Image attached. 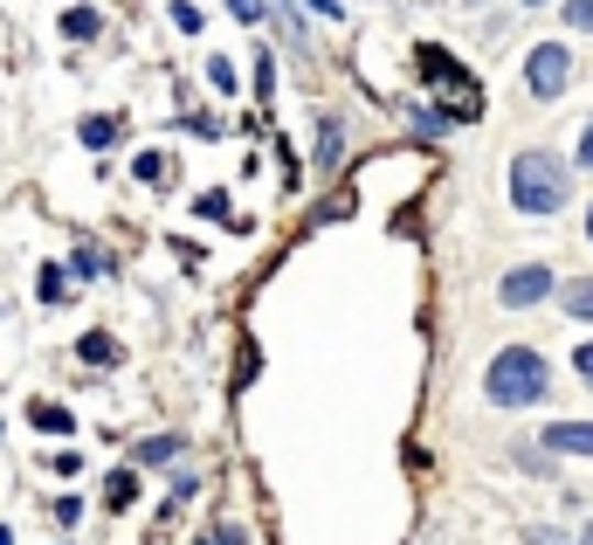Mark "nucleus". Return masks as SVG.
Masks as SVG:
<instances>
[{"label": "nucleus", "instance_id": "393cba45", "mask_svg": "<svg viewBox=\"0 0 593 545\" xmlns=\"http://www.w3.org/2000/svg\"><path fill=\"white\" fill-rule=\"evenodd\" d=\"M586 236H593V207H586Z\"/></svg>", "mask_w": 593, "mask_h": 545}, {"label": "nucleus", "instance_id": "0eeeda50", "mask_svg": "<svg viewBox=\"0 0 593 545\" xmlns=\"http://www.w3.org/2000/svg\"><path fill=\"white\" fill-rule=\"evenodd\" d=\"M559 304L573 310V318H593V276H573V283L559 291Z\"/></svg>", "mask_w": 593, "mask_h": 545}, {"label": "nucleus", "instance_id": "5701e85b", "mask_svg": "<svg viewBox=\"0 0 593 545\" xmlns=\"http://www.w3.org/2000/svg\"><path fill=\"white\" fill-rule=\"evenodd\" d=\"M311 8H318V14H345V8H339V0H311Z\"/></svg>", "mask_w": 593, "mask_h": 545}, {"label": "nucleus", "instance_id": "bb28decb", "mask_svg": "<svg viewBox=\"0 0 593 545\" xmlns=\"http://www.w3.org/2000/svg\"><path fill=\"white\" fill-rule=\"evenodd\" d=\"M0 545H14V538H8V532H0Z\"/></svg>", "mask_w": 593, "mask_h": 545}, {"label": "nucleus", "instance_id": "4468645a", "mask_svg": "<svg viewBox=\"0 0 593 545\" xmlns=\"http://www.w3.org/2000/svg\"><path fill=\"white\" fill-rule=\"evenodd\" d=\"M111 139H118V124H111V118H84V145H97V152H105Z\"/></svg>", "mask_w": 593, "mask_h": 545}, {"label": "nucleus", "instance_id": "6ab92c4d", "mask_svg": "<svg viewBox=\"0 0 593 545\" xmlns=\"http://www.w3.org/2000/svg\"><path fill=\"white\" fill-rule=\"evenodd\" d=\"M208 84H215V90H235V69H228V63L215 56V63H208Z\"/></svg>", "mask_w": 593, "mask_h": 545}, {"label": "nucleus", "instance_id": "4be33fe9", "mask_svg": "<svg viewBox=\"0 0 593 545\" xmlns=\"http://www.w3.org/2000/svg\"><path fill=\"white\" fill-rule=\"evenodd\" d=\"M573 166H593V124H586V139H580V152H573Z\"/></svg>", "mask_w": 593, "mask_h": 545}, {"label": "nucleus", "instance_id": "dca6fc26", "mask_svg": "<svg viewBox=\"0 0 593 545\" xmlns=\"http://www.w3.org/2000/svg\"><path fill=\"white\" fill-rule=\"evenodd\" d=\"M525 545H573V538L552 532V525H531V532H525Z\"/></svg>", "mask_w": 593, "mask_h": 545}, {"label": "nucleus", "instance_id": "20e7f679", "mask_svg": "<svg viewBox=\"0 0 593 545\" xmlns=\"http://www.w3.org/2000/svg\"><path fill=\"white\" fill-rule=\"evenodd\" d=\"M525 84H531L538 97H559L565 84H573V56H565L559 42H538L531 56H525Z\"/></svg>", "mask_w": 593, "mask_h": 545}, {"label": "nucleus", "instance_id": "b1692460", "mask_svg": "<svg viewBox=\"0 0 593 545\" xmlns=\"http://www.w3.org/2000/svg\"><path fill=\"white\" fill-rule=\"evenodd\" d=\"M518 8H546V0H518Z\"/></svg>", "mask_w": 593, "mask_h": 545}, {"label": "nucleus", "instance_id": "6e6552de", "mask_svg": "<svg viewBox=\"0 0 593 545\" xmlns=\"http://www.w3.org/2000/svg\"><path fill=\"white\" fill-rule=\"evenodd\" d=\"M76 352H84L90 367H118V339H105V331H90V339L76 346Z\"/></svg>", "mask_w": 593, "mask_h": 545}, {"label": "nucleus", "instance_id": "ddd939ff", "mask_svg": "<svg viewBox=\"0 0 593 545\" xmlns=\"http://www.w3.org/2000/svg\"><path fill=\"white\" fill-rule=\"evenodd\" d=\"M565 29H580V35H593V0H565Z\"/></svg>", "mask_w": 593, "mask_h": 545}, {"label": "nucleus", "instance_id": "a211bd4d", "mask_svg": "<svg viewBox=\"0 0 593 545\" xmlns=\"http://www.w3.org/2000/svg\"><path fill=\"white\" fill-rule=\"evenodd\" d=\"M139 179H152V187L166 179V160H160V152H145V160H139Z\"/></svg>", "mask_w": 593, "mask_h": 545}, {"label": "nucleus", "instance_id": "412c9836", "mask_svg": "<svg viewBox=\"0 0 593 545\" xmlns=\"http://www.w3.org/2000/svg\"><path fill=\"white\" fill-rule=\"evenodd\" d=\"M573 373H586V380H593V339H586V346L573 352Z\"/></svg>", "mask_w": 593, "mask_h": 545}, {"label": "nucleus", "instance_id": "1a4fd4ad", "mask_svg": "<svg viewBox=\"0 0 593 545\" xmlns=\"http://www.w3.org/2000/svg\"><path fill=\"white\" fill-rule=\"evenodd\" d=\"M105 498H111V511H132V504H139V477H132V470H118Z\"/></svg>", "mask_w": 593, "mask_h": 545}, {"label": "nucleus", "instance_id": "f257e3e1", "mask_svg": "<svg viewBox=\"0 0 593 545\" xmlns=\"http://www.w3.org/2000/svg\"><path fill=\"white\" fill-rule=\"evenodd\" d=\"M565 194H573V173L559 152H518L510 160V207L518 215H559Z\"/></svg>", "mask_w": 593, "mask_h": 545}, {"label": "nucleus", "instance_id": "aec40b11", "mask_svg": "<svg viewBox=\"0 0 593 545\" xmlns=\"http://www.w3.org/2000/svg\"><path fill=\"white\" fill-rule=\"evenodd\" d=\"M228 14L235 21H263V0H228Z\"/></svg>", "mask_w": 593, "mask_h": 545}, {"label": "nucleus", "instance_id": "f3484780", "mask_svg": "<svg viewBox=\"0 0 593 545\" xmlns=\"http://www.w3.org/2000/svg\"><path fill=\"white\" fill-rule=\"evenodd\" d=\"M63 291H69L63 270H42V297H48V304H63Z\"/></svg>", "mask_w": 593, "mask_h": 545}, {"label": "nucleus", "instance_id": "9d476101", "mask_svg": "<svg viewBox=\"0 0 593 545\" xmlns=\"http://www.w3.org/2000/svg\"><path fill=\"white\" fill-rule=\"evenodd\" d=\"M63 35H69V42H90V35H97V14H90V8H69V14H63Z\"/></svg>", "mask_w": 593, "mask_h": 545}, {"label": "nucleus", "instance_id": "f8f14e48", "mask_svg": "<svg viewBox=\"0 0 593 545\" xmlns=\"http://www.w3.org/2000/svg\"><path fill=\"white\" fill-rule=\"evenodd\" d=\"M173 456H179L173 435H152V443H139V462H173Z\"/></svg>", "mask_w": 593, "mask_h": 545}, {"label": "nucleus", "instance_id": "423d86ee", "mask_svg": "<svg viewBox=\"0 0 593 545\" xmlns=\"http://www.w3.org/2000/svg\"><path fill=\"white\" fill-rule=\"evenodd\" d=\"M546 449H559V456H593V422H552V428H546Z\"/></svg>", "mask_w": 593, "mask_h": 545}, {"label": "nucleus", "instance_id": "2eb2a0df", "mask_svg": "<svg viewBox=\"0 0 593 545\" xmlns=\"http://www.w3.org/2000/svg\"><path fill=\"white\" fill-rule=\"evenodd\" d=\"M200 545H249V532H242V525H215V532L200 538Z\"/></svg>", "mask_w": 593, "mask_h": 545}, {"label": "nucleus", "instance_id": "39448f33", "mask_svg": "<svg viewBox=\"0 0 593 545\" xmlns=\"http://www.w3.org/2000/svg\"><path fill=\"white\" fill-rule=\"evenodd\" d=\"M497 297H504L510 310H525V304H538V297H552V270H538V263H525V270H510Z\"/></svg>", "mask_w": 593, "mask_h": 545}, {"label": "nucleus", "instance_id": "f03ea898", "mask_svg": "<svg viewBox=\"0 0 593 545\" xmlns=\"http://www.w3.org/2000/svg\"><path fill=\"white\" fill-rule=\"evenodd\" d=\"M546 359H538L531 346H504L497 359H490V373H483V394L497 401V407H531V401H546Z\"/></svg>", "mask_w": 593, "mask_h": 545}, {"label": "nucleus", "instance_id": "9b49d317", "mask_svg": "<svg viewBox=\"0 0 593 545\" xmlns=\"http://www.w3.org/2000/svg\"><path fill=\"white\" fill-rule=\"evenodd\" d=\"M35 428H42V435H69L76 422H69V407H48V401H42V407H35Z\"/></svg>", "mask_w": 593, "mask_h": 545}, {"label": "nucleus", "instance_id": "7ed1b4c3", "mask_svg": "<svg viewBox=\"0 0 593 545\" xmlns=\"http://www.w3.org/2000/svg\"><path fill=\"white\" fill-rule=\"evenodd\" d=\"M415 69L428 76V84H442V90H449V118H476V111H483V97H476V84H470V76L455 69V56H449V48H435V42H421V48H415Z\"/></svg>", "mask_w": 593, "mask_h": 545}, {"label": "nucleus", "instance_id": "a878e982", "mask_svg": "<svg viewBox=\"0 0 593 545\" xmlns=\"http://www.w3.org/2000/svg\"><path fill=\"white\" fill-rule=\"evenodd\" d=\"M580 545H593V525H586V538H580Z\"/></svg>", "mask_w": 593, "mask_h": 545}]
</instances>
